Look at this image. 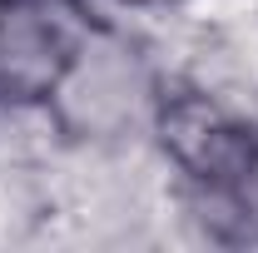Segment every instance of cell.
Masks as SVG:
<instances>
[{"instance_id":"cell-2","label":"cell","mask_w":258,"mask_h":253,"mask_svg":"<svg viewBox=\"0 0 258 253\" xmlns=\"http://www.w3.org/2000/svg\"><path fill=\"white\" fill-rule=\"evenodd\" d=\"M85 55L90 25L75 0H0V104L60 99Z\"/></svg>"},{"instance_id":"cell-1","label":"cell","mask_w":258,"mask_h":253,"mask_svg":"<svg viewBox=\"0 0 258 253\" xmlns=\"http://www.w3.org/2000/svg\"><path fill=\"white\" fill-rule=\"evenodd\" d=\"M154 139L189 184L219 199H243L258 184V124L209 90H164Z\"/></svg>"},{"instance_id":"cell-3","label":"cell","mask_w":258,"mask_h":253,"mask_svg":"<svg viewBox=\"0 0 258 253\" xmlns=\"http://www.w3.org/2000/svg\"><path fill=\"white\" fill-rule=\"evenodd\" d=\"M129 10H164V5H179V0H119Z\"/></svg>"}]
</instances>
